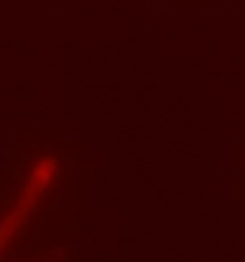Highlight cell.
I'll use <instances>...</instances> for the list:
<instances>
[{
  "label": "cell",
  "mask_w": 245,
  "mask_h": 262,
  "mask_svg": "<svg viewBox=\"0 0 245 262\" xmlns=\"http://www.w3.org/2000/svg\"><path fill=\"white\" fill-rule=\"evenodd\" d=\"M55 169H57V167H55V162L50 158L41 160V162L34 167V172H31V177H29L27 186H24L21 195L17 198L14 207L3 217V220H0V250L5 248L7 243L12 241V236L19 231V227L24 224V220L29 217V212H31V207L38 203V198L43 195V191L48 188L50 179L55 177Z\"/></svg>",
  "instance_id": "cell-1"
}]
</instances>
